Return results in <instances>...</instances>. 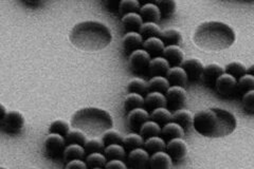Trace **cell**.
Returning <instances> with one entry per match:
<instances>
[{
    "instance_id": "cell-1",
    "label": "cell",
    "mask_w": 254,
    "mask_h": 169,
    "mask_svg": "<svg viewBox=\"0 0 254 169\" xmlns=\"http://www.w3.org/2000/svg\"><path fill=\"white\" fill-rule=\"evenodd\" d=\"M236 117L231 112L221 108H209L193 115V127L205 138H225L234 132Z\"/></svg>"
},
{
    "instance_id": "cell-2",
    "label": "cell",
    "mask_w": 254,
    "mask_h": 169,
    "mask_svg": "<svg viewBox=\"0 0 254 169\" xmlns=\"http://www.w3.org/2000/svg\"><path fill=\"white\" fill-rule=\"evenodd\" d=\"M69 39L78 49L94 52L107 48L113 42V33L103 22L87 20L77 23L71 30Z\"/></svg>"
},
{
    "instance_id": "cell-3",
    "label": "cell",
    "mask_w": 254,
    "mask_h": 169,
    "mask_svg": "<svg viewBox=\"0 0 254 169\" xmlns=\"http://www.w3.org/2000/svg\"><path fill=\"white\" fill-rule=\"evenodd\" d=\"M235 32L221 21H205L197 27L194 43L206 51H221L231 47L235 42Z\"/></svg>"
},
{
    "instance_id": "cell-4",
    "label": "cell",
    "mask_w": 254,
    "mask_h": 169,
    "mask_svg": "<svg viewBox=\"0 0 254 169\" xmlns=\"http://www.w3.org/2000/svg\"><path fill=\"white\" fill-rule=\"evenodd\" d=\"M71 125L86 134L100 135L114 126V118L104 109L86 107L75 112L71 118Z\"/></svg>"
},
{
    "instance_id": "cell-5",
    "label": "cell",
    "mask_w": 254,
    "mask_h": 169,
    "mask_svg": "<svg viewBox=\"0 0 254 169\" xmlns=\"http://www.w3.org/2000/svg\"><path fill=\"white\" fill-rule=\"evenodd\" d=\"M166 107L172 110H178L185 106L188 101V94L185 87L180 86H170L169 89L165 91Z\"/></svg>"
},
{
    "instance_id": "cell-6",
    "label": "cell",
    "mask_w": 254,
    "mask_h": 169,
    "mask_svg": "<svg viewBox=\"0 0 254 169\" xmlns=\"http://www.w3.org/2000/svg\"><path fill=\"white\" fill-rule=\"evenodd\" d=\"M150 55L144 49H137L130 53L128 63L129 68L134 73H144L148 70L150 62Z\"/></svg>"
},
{
    "instance_id": "cell-7",
    "label": "cell",
    "mask_w": 254,
    "mask_h": 169,
    "mask_svg": "<svg viewBox=\"0 0 254 169\" xmlns=\"http://www.w3.org/2000/svg\"><path fill=\"white\" fill-rule=\"evenodd\" d=\"M44 147L48 156L51 158H59L63 156L66 147L65 138L58 133H49L45 139Z\"/></svg>"
},
{
    "instance_id": "cell-8",
    "label": "cell",
    "mask_w": 254,
    "mask_h": 169,
    "mask_svg": "<svg viewBox=\"0 0 254 169\" xmlns=\"http://www.w3.org/2000/svg\"><path fill=\"white\" fill-rule=\"evenodd\" d=\"M214 87L216 88L217 92L220 95L229 98V96H232L235 93H237V78H235L231 74L224 72V73L218 77Z\"/></svg>"
},
{
    "instance_id": "cell-9",
    "label": "cell",
    "mask_w": 254,
    "mask_h": 169,
    "mask_svg": "<svg viewBox=\"0 0 254 169\" xmlns=\"http://www.w3.org/2000/svg\"><path fill=\"white\" fill-rule=\"evenodd\" d=\"M1 127L7 132H19L25 127V116L19 111H9L4 117Z\"/></svg>"
},
{
    "instance_id": "cell-10",
    "label": "cell",
    "mask_w": 254,
    "mask_h": 169,
    "mask_svg": "<svg viewBox=\"0 0 254 169\" xmlns=\"http://www.w3.org/2000/svg\"><path fill=\"white\" fill-rule=\"evenodd\" d=\"M165 150L173 160L176 161L185 159L188 155L187 143L182 138H176L168 141L165 146Z\"/></svg>"
},
{
    "instance_id": "cell-11",
    "label": "cell",
    "mask_w": 254,
    "mask_h": 169,
    "mask_svg": "<svg viewBox=\"0 0 254 169\" xmlns=\"http://www.w3.org/2000/svg\"><path fill=\"white\" fill-rule=\"evenodd\" d=\"M127 162L131 168H145L148 166L149 154L142 147L134 148L130 150L128 156H127Z\"/></svg>"
},
{
    "instance_id": "cell-12",
    "label": "cell",
    "mask_w": 254,
    "mask_h": 169,
    "mask_svg": "<svg viewBox=\"0 0 254 169\" xmlns=\"http://www.w3.org/2000/svg\"><path fill=\"white\" fill-rule=\"evenodd\" d=\"M149 119V113L148 111L143 108H134L129 110L128 114H127V125L131 130H139L141 125Z\"/></svg>"
},
{
    "instance_id": "cell-13",
    "label": "cell",
    "mask_w": 254,
    "mask_h": 169,
    "mask_svg": "<svg viewBox=\"0 0 254 169\" xmlns=\"http://www.w3.org/2000/svg\"><path fill=\"white\" fill-rule=\"evenodd\" d=\"M181 67L187 72L189 80L195 82V80L201 78L202 70L204 66L198 58H188L182 61Z\"/></svg>"
},
{
    "instance_id": "cell-14",
    "label": "cell",
    "mask_w": 254,
    "mask_h": 169,
    "mask_svg": "<svg viewBox=\"0 0 254 169\" xmlns=\"http://www.w3.org/2000/svg\"><path fill=\"white\" fill-rule=\"evenodd\" d=\"M224 72V68L218 65V63H209V65L203 67L201 79L208 87H214L215 86L216 80Z\"/></svg>"
},
{
    "instance_id": "cell-15",
    "label": "cell",
    "mask_w": 254,
    "mask_h": 169,
    "mask_svg": "<svg viewBox=\"0 0 254 169\" xmlns=\"http://www.w3.org/2000/svg\"><path fill=\"white\" fill-rule=\"evenodd\" d=\"M148 165L154 169H170L173 166V159L164 150L157 151L149 156Z\"/></svg>"
},
{
    "instance_id": "cell-16",
    "label": "cell",
    "mask_w": 254,
    "mask_h": 169,
    "mask_svg": "<svg viewBox=\"0 0 254 169\" xmlns=\"http://www.w3.org/2000/svg\"><path fill=\"white\" fill-rule=\"evenodd\" d=\"M162 55L172 66H181L182 61L185 60V53L177 45L165 46Z\"/></svg>"
},
{
    "instance_id": "cell-17",
    "label": "cell",
    "mask_w": 254,
    "mask_h": 169,
    "mask_svg": "<svg viewBox=\"0 0 254 169\" xmlns=\"http://www.w3.org/2000/svg\"><path fill=\"white\" fill-rule=\"evenodd\" d=\"M165 76L168 78L170 85H173V86L186 87L189 83V77H188L187 72L180 66H174L173 68H170Z\"/></svg>"
},
{
    "instance_id": "cell-18",
    "label": "cell",
    "mask_w": 254,
    "mask_h": 169,
    "mask_svg": "<svg viewBox=\"0 0 254 169\" xmlns=\"http://www.w3.org/2000/svg\"><path fill=\"white\" fill-rule=\"evenodd\" d=\"M170 68V62L163 56H157V57L150 59L147 71L152 76H165Z\"/></svg>"
},
{
    "instance_id": "cell-19",
    "label": "cell",
    "mask_w": 254,
    "mask_h": 169,
    "mask_svg": "<svg viewBox=\"0 0 254 169\" xmlns=\"http://www.w3.org/2000/svg\"><path fill=\"white\" fill-rule=\"evenodd\" d=\"M186 133V130L182 128L179 124L173 122L166 123L163 125V127L161 128V131H160V135L161 138L164 141H170L172 139H176V138H184Z\"/></svg>"
},
{
    "instance_id": "cell-20",
    "label": "cell",
    "mask_w": 254,
    "mask_h": 169,
    "mask_svg": "<svg viewBox=\"0 0 254 169\" xmlns=\"http://www.w3.org/2000/svg\"><path fill=\"white\" fill-rule=\"evenodd\" d=\"M144 107L147 111H152L159 107H166L165 95L161 92L149 91L145 94L144 98Z\"/></svg>"
},
{
    "instance_id": "cell-21",
    "label": "cell",
    "mask_w": 254,
    "mask_h": 169,
    "mask_svg": "<svg viewBox=\"0 0 254 169\" xmlns=\"http://www.w3.org/2000/svg\"><path fill=\"white\" fill-rule=\"evenodd\" d=\"M144 39L141 36V34L137 31L127 32L122 39L123 48L128 52H132L137 49H140L143 45Z\"/></svg>"
},
{
    "instance_id": "cell-22",
    "label": "cell",
    "mask_w": 254,
    "mask_h": 169,
    "mask_svg": "<svg viewBox=\"0 0 254 169\" xmlns=\"http://www.w3.org/2000/svg\"><path fill=\"white\" fill-rule=\"evenodd\" d=\"M142 47L150 55V57H153V56L157 57V56L162 55L165 45L163 44L160 37H150L143 42Z\"/></svg>"
},
{
    "instance_id": "cell-23",
    "label": "cell",
    "mask_w": 254,
    "mask_h": 169,
    "mask_svg": "<svg viewBox=\"0 0 254 169\" xmlns=\"http://www.w3.org/2000/svg\"><path fill=\"white\" fill-rule=\"evenodd\" d=\"M140 16L145 22H157L160 20L161 14L156 3H146L140 7Z\"/></svg>"
},
{
    "instance_id": "cell-24",
    "label": "cell",
    "mask_w": 254,
    "mask_h": 169,
    "mask_svg": "<svg viewBox=\"0 0 254 169\" xmlns=\"http://www.w3.org/2000/svg\"><path fill=\"white\" fill-rule=\"evenodd\" d=\"M143 22L144 21H143L140 14L137 12L124 14L122 17V25H123L124 29L128 32H132V31L138 32Z\"/></svg>"
},
{
    "instance_id": "cell-25",
    "label": "cell",
    "mask_w": 254,
    "mask_h": 169,
    "mask_svg": "<svg viewBox=\"0 0 254 169\" xmlns=\"http://www.w3.org/2000/svg\"><path fill=\"white\" fill-rule=\"evenodd\" d=\"M172 120L179 124L185 130H189L193 126V114L188 110L178 109L172 113Z\"/></svg>"
},
{
    "instance_id": "cell-26",
    "label": "cell",
    "mask_w": 254,
    "mask_h": 169,
    "mask_svg": "<svg viewBox=\"0 0 254 169\" xmlns=\"http://www.w3.org/2000/svg\"><path fill=\"white\" fill-rule=\"evenodd\" d=\"M139 131L143 139L152 138V136L160 135L161 126L158 123H156L155 120L149 118L148 120H146V122H144L141 125V127L139 128Z\"/></svg>"
},
{
    "instance_id": "cell-27",
    "label": "cell",
    "mask_w": 254,
    "mask_h": 169,
    "mask_svg": "<svg viewBox=\"0 0 254 169\" xmlns=\"http://www.w3.org/2000/svg\"><path fill=\"white\" fill-rule=\"evenodd\" d=\"M159 37H160V39L162 40L165 46H170V45L179 46L182 43V35L176 29H166L164 31H161Z\"/></svg>"
},
{
    "instance_id": "cell-28",
    "label": "cell",
    "mask_w": 254,
    "mask_h": 169,
    "mask_svg": "<svg viewBox=\"0 0 254 169\" xmlns=\"http://www.w3.org/2000/svg\"><path fill=\"white\" fill-rule=\"evenodd\" d=\"M86 156V152L84 149V146L78 144H69L68 146L65 147V150H64L63 157L65 159L67 162L71 160H75V159H81L83 160Z\"/></svg>"
},
{
    "instance_id": "cell-29",
    "label": "cell",
    "mask_w": 254,
    "mask_h": 169,
    "mask_svg": "<svg viewBox=\"0 0 254 169\" xmlns=\"http://www.w3.org/2000/svg\"><path fill=\"white\" fill-rule=\"evenodd\" d=\"M104 156L108 160H123L126 157V150L122 144H111L104 147Z\"/></svg>"
},
{
    "instance_id": "cell-30",
    "label": "cell",
    "mask_w": 254,
    "mask_h": 169,
    "mask_svg": "<svg viewBox=\"0 0 254 169\" xmlns=\"http://www.w3.org/2000/svg\"><path fill=\"white\" fill-rule=\"evenodd\" d=\"M143 146L144 149L148 152V154H154L157 151H162L165 150L166 143L161 138V136H152V138H147L144 143H143Z\"/></svg>"
},
{
    "instance_id": "cell-31",
    "label": "cell",
    "mask_w": 254,
    "mask_h": 169,
    "mask_svg": "<svg viewBox=\"0 0 254 169\" xmlns=\"http://www.w3.org/2000/svg\"><path fill=\"white\" fill-rule=\"evenodd\" d=\"M149 118L155 120L159 125H164L172 120V112L166 107H159L152 110Z\"/></svg>"
},
{
    "instance_id": "cell-32",
    "label": "cell",
    "mask_w": 254,
    "mask_h": 169,
    "mask_svg": "<svg viewBox=\"0 0 254 169\" xmlns=\"http://www.w3.org/2000/svg\"><path fill=\"white\" fill-rule=\"evenodd\" d=\"M147 85L149 91H157L161 93H165L170 87L168 78L164 76H153L147 82Z\"/></svg>"
},
{
    "instance_id": "cell-33",
    "label": "cell",
    "mask_w": 254,
    "mask_h": 169,
    "mask_svg": "<svg viewBox=\"0 0 254 169\" xmlns=\"http://www.w3.org/2000/svg\"><path fill=\"white\" fill-rule=\"evenodd\" d=\"M139 33L141 34L143 39H147L150 37H159L161 33V30L157 25V22L146 21L142 23L141 28L139 29Z\"/></svg>"
},
{
    "instance_id": "cell-34",
    "label": "cell",
    "mask_w": 254,
    "mask_h": 169,
    "mask_svg": "<svg viewBox=\"0 0 254 169\" xmlns=\"http://www.w3.org/2000/svg\"><path fill=\"white\" fill-rule=\"evenodd\" d=\"M107 162L106 157L102 152H92L86 156L85 163L87 168H102L105 167Z\"/></svg>"
},
{
    "instance_id": "cell-35",
    "label": "cell",
    "mask_w": 254,
    "mask_h": 169,
    "mask_svg": "<svg viewBox=\"0 0 254 169\" xmlns=\"http://www.w3.org/2000/svg\"><path fill=\"white\" fill-rule=\"evenodd\" d=\"M156 4L163 17H171L177 9L176 0H157Z\"/></svg>"
},
{
    "instance_id": "cell-36",
    "label": "cell",
    "mask_w": 254,
    "mask_h": 169,
    "mask_svg": "<svg viewBox=\"0 0 254 169\" xmlns=\"http://www.w3.org/2000/svg\"><path fill=\"white\" fill-rule=\"evenodd\" d=\"M143 143H144V139L142 138V135L139 133H130L128 135H126L123 138L122 145L125 148V150H132L134 148L142 147Z\"/></svg>"
},
{
    "instance_id": "cell-37",
    "label": "cell",
    "mask_w": 254,
    "mask_h": 169,
    "mask_svg": "<svg viewBox=\"0 0 254 169\" xmlns=\"http://www.w3.org/2000/svg\"><path fill=\"white\" fill-rule=\"evenodd\" d=\"M127 91L130 93H138V94H146L149 92L147 82L142 78H133L127 85Z\"/></svg>"
},
{
    "instance_id": "cell-38",
    "label": "cell",
    "mask_w": 254,
    "mask_h": 169,
    "mask_svg": "<svg viewBox=\"0 0 254 169\" xmlns=\"http://www.w3.org/2000/svg\"><path fill=\"white\" fill-rule=\"evenodd\" d=\"M143 106H144V98H143V95L129 92V94L125 96L124 107L126 110H131Z\"/></svg>"
},
{
    "instance_id": "cell-39",
    "label": "cell",
    "mask_w": 254,
    "mask_h": 169,
    "mask_svg": "<svg viewBox=\"0 0 254 169\" xmlns=\"http://www.w3.org/2000/svg\"><path fill=\"white\" fill-rule=\"evenodd\" d=\"M254 90V75L246 73L237 79V92L242 94Z\"/></svg>"
},
{
    "instance_id": "cell-40",
    "label": "cell",
    "mask_w": 254,
    "mask_h": 169,
    "mask_svg": "<svg viewBox=\"0 0 254 169\" xmlns=\"http://www.w3.org/2000/svg\"><path fill=\"white\" fill-rule=\"evenodd\" d=\"M64 138H65L66 144H78L82 145V146H84V144L87 141L86 133L83 132L82 130L77 129V128H75L73 130L70 129V131L64 136Z\"/></svg>"
},
{
    "instance_id": "cell-41",
    "label": "cell",
    "mask_w": 254,
    "mask_h": 169,
    "mask_svg": "<svg viewBox=\"0 0 254 169\" xmlns=\"http://www.w3.org/2000/svg\"><path fill=\"white\" fill-rule=\"evenodd\" d=\"M124 136L117 130L114 129H107L105 132L102 133V142L103 144L107 146L111 144H122Z\"/></svg>"
},
{
    "instance_id": "cell-42",
    "label": "cell",
    "mask_w": 254,
    "mask_h": 169,
    "mask_svg": "<svg viewBox=\"0 0 254 169\" xmlns=\"http://www.w3.org/2000/svg\"><path fill=\"white\" fill-rule=\"evenodd\" d=\"M226 73L231 74L235 78H240L244 74L247 73V68H246L245 65H243L242 62L238 61H232L228 63V65L224 68Z\"/></svg>"
},
{
    "instance_id": "cell-43",
    "label": "cell",
    "mask_w": 254,
    "mask_h": 169,
    "mask_svg": "<svg viewBox=\"0 0 254 169\" xmlns=\"http://www.w3.org/2000/svg\"><path fill=\"white\" fill-rule=\"evenodd\" d=\"M70 131V124L67 120L57 119L49 126V133H58L65 136Z\"/></svg>"
},
{
    "instance_id": "cell-44",
    "label": "cell",
    "mask_w": 254,
    "mask_h": 169,
    "mask_svg": "<svg viewBox=\"0 0 254 169\" xmlns=\"http://www.w3.org/2000/svg\"><path fill=\"white\" fill-rule=\"evenodd\" d=\"M118 9L122 15L137 12L138 10H140V2L138 0H122L120 4H119Z\"/></svg>"
},
{
    "instance_id": "cell-45",
    "label": "cell",
    "mask_w": 254,
    "mask_h": 169,
    "mask_svg": "<svg viewBox=\"0 0 254 169\" xmlns=\"http://www.w3.org/2000/svg\"><path fill=\"white\" fill-rule=\"evenodd\" d=\"M104 147L105 145L103 144L101 140H98V139L87 140L86 143L84 144V149H85L86 155L92 154V152H103Z\"/></svg>"
},
{
    "instance_id": "cell-46",
    "label": "cell",
    "mask_w": 254,
    "mask_h": 169,
    "mask_svg": "<svg viewBox=\"0 0 254 169\" xmlns=\"http://www.w3.org/2000/svg\"><path fill=\"white\" fill-rule=\"evenodd\" d=\"M242 104L243 107L247 110L249 113H254V90H250L243 94Z\"/></svg>"
},
{
    "instance_id": "cell-47",
    "label": "cell",
    "mask_w": 254,
    "mask_h": 169,
    "mask_svg": "<svg viewBox=\"0 0 254 169\" xmlns=\"http://www.w3.org/2000/svg\"><path fill=\"white\" fill-rule=\"evenodd\" d=\"M66 168L71 169V168H78V169H86L87 165L81 159H75V160H71L66 164Z\"/></svg>"
},
{
    "instance_id": "cell-48",
    "label": "cell",
    "mask_w": 254,
    "mask_h": 169,
    "mask_svg": "<svg viewBox=\"0 0 254 169\" xmlns=\"http://www.w3.org/2000/svg\"><path fill=\"white\" fill-rule=\"evenodd\" d=\"M106 168H123L125 169L127 167V164H125L122 160H118V159H114V160H108L105 165Z\"/></svg>"
},
{
    "instance_id": "cell-49",
    "label": "cell",
    "mask_w": 254,
    "mask_h": 169,
    "mask_svg": "<svg viewBox=\"0 0 254 169\" xmlns=\"http://www.w3.org/2000/svg\"><path fill=\"white\" fill-rule=\"evenodd\" d=\"M121 1L122 0H104L105 4L108 7H110V9H118V6Z\"/></svg>"
},
{
    "instance_id": "cell-50",
    "label": "cell",
    "mask_w": 254,
    "mask_h": 169,
    "mask_svg": "<svg viewBox=\"0 0 254 169\" xmlns=\"http://www.w3.org/2000/svg\"><path fill=\"white\" fill-rule=\"evenodd\" d=\"M6 113H7L6 108L3 106L2 104H0V126L2 125V123H3V120H4V117H5Z\"/></svg>"
},
{
    "instance_id": "cell-51",
    "label": "cell",
    "mask_w": 254,
    "mask_h": 169,
    "mask_svg": "<svg viewBox=\"0 0 254 169\" xmlns=\"http://www.w3.org/2000/svg\"><path fill=\"white\" fill-rule=\"evenodd\" d=\"M26 1L28 2V3H30V4H33V5H36V4H39V3H42L44 0H26Z\"/></svg>"
},
{
    "instance_id": "cell-52",
    "label": "cell",
    "mask_w": 254,
    "mask_h": 169,
    "mask_svg": "<svg viewBox=\"0 0 254 169\" xmlns=\"http://www.w3.org/2000/svg\"><path fill=\"white\" fill-rule=\"evenodd\" d=\"M138 1L142 4H146V3H156L157 0H138Z\"/></svg>"
},
{
    "instance_id": "cell-53",
    "label": "cell",
    "mask_w": 254,
    "mask_h": 169,
    "mask_svg": "<svg viewBox=\"0 0 254 169\" xmlns=\"http://www.w3.org/2000/svg\"><path fill=\"white\" fill-rule=\"evenodd\" d=\"M243 1H247V2H252L253 0H243Z\"/></svg>"
}]
</instances>
